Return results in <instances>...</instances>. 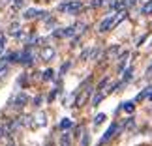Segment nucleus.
I'll list each match as a JSON object with an SVG mask.
<instances>
[{"label":"nucleus","mask_w":152,"mask_h":146,"mask_svg":"<svg viewBox=\"0 0 152 146\" xmlns=\"http://www.w3.org/2000/svg\"><path fill=\"white\" fill-rule=\"evenodd\" d=\"M81 8H83L81 0H64V2L58 4V11L68 13V15H75L77 11H81Z\"/></svg>","instance_id":"nucleus-1"},{"label":"nucleus","mask_w":152,"mask_h":146,"mask_svg":"<svg viewBox=\"0 0 152 146\" xmlns=\"http://www.w3.org/2000/svg\"><path fill=\"white\" fill-rule=\"evenodd\" d=\"M23 19H26V21H32V19H49V13L45 9H39V8H28L25 13H23Z\"/></svg>","instance_id":"nucleus-2"},{"label":"nucleus","mask_w":152,"mask_h":146,"mask_svg":"<svg viewBox=\"0 0 152 146\" xmlns=\"http://www.w3.org/2000/svg\"><path fill=\"white\" fill-rule=\"evenodd\" d=\"M34 58H36V54L30 51V45L19 52V64H21V66H32V64H34Z\"/></svg>","instance_id":"nucleus-3"},{"label":"nucleus","mask_w":152,"mask_h":146,"mask_svg":"<svg viewBox=\"0 0 152 146\" xmlns=\"http://www.w3.org/2000/svg\"><path fill=\"white\" fill-rule=\"evenodd\" d=\"M118 131H120V126H118V122H113L107 129H105V133H103V137H102V142L100 144H105V142H109L113 137H116L118 135Z\"/></svg>","instance_id":"nucleus-4"},{"label":"nucleus","mask_w":152,"mask_h":146,"mask_svg":"<svg viewBox=\"0 0 152 146\" xmlns=\"http://www.w3.org/2000/svg\"><path fill=\"white\" fill-rule=\"evenodd\" d=\"M53 38H72L75 36V26H66V28H56L51 34Z\"/></svg>","instance_id":"nucleus-5"},{"label":"nucleus","mask_w":152,"mask_h":146,"mask_svg":"<svg viewBox=\"0 0 152 146\" xmlns=\"http://www.w3.org/2000/svg\"><path fill=\"white\" fill-rule=\"evenodd\" d=\"M92 92H94V88H83V92L77 96V99H75L73 107H83V105L86 103V99H88L92 96Z\"/></svg>","instance_id":"nucleus-6"},{"label":"nucleus","mask_w":152,"mask_h":146,"mask_svg":"<svg viewBox=\"0 0 152 146\" xmlns=\"http://www.w3.org/2000/svg\"><path fill=\"white\" fill-rule=\"evenodd\" d=\"M26 103H28V96L25 94V92H19V94L11 99V107H15V109H23Z\"/></svg>","instance_id":"nucleus-7"},{"label":"nucleus","mask_w":152,"mask_h":146,"mask_svg":"<svg viewBox=\"0 0 152 146\" xmlns=\"http://www.w3.org/2000/svg\"><path fill=\"white\" fill-rule=\"evenodd\" d=\"M39 56H42V60L51 62L53 58L56 56V49H55V47H43V49H42V52H39Z\"/></svg>","instance_id":"nucleus-8"},{"label":"nucleus","mask_w":152,"mask_h":146,"mask_svg":"<svg viewBox=\"0 0 152 146\" xmlns=\"http://www.w3.org/2000/svg\"><path fill=\"white\" fill-rule=\"evenodd\" d=\"M128 56H130V51H124L122 52V54L116 58V60H118V66H116V71L118 73H122L126 69V64H128Z\"/></svg>","instance_id":"nucleus-9"},{"label":"nucleus","mask_w":152,"mask_h":146,"mask_svg":"<svg viewBox=\"0 0 152 146\" xmlns=\"http://www.w3.org/2000/svg\"><path fill=\"white\" fill-rule=\"evenodd\" d=\"M105 96H107V94H105V90L103 92H96V94L90 97V105H92V107H98V105L105 99Z\"/></svg>","instance_id":"nucleus-10"},{"label":"nucleus","mask_w":152,"mask_h":146,"mask_svg":"<svg viewBox=\"0 0 152 146\" xmlns=\"http://www.w3.org/2000/svg\"><path fill=\"white\" fill-rule=\"evenodd\" d=\"M10 36H15V38H21V23H11V26H10V30H8Z\"/></svg>","instance_id":"nucleus-11"},{"label":"nucleus","mask_w":152,"mask_h":146,"mask_svg":"<svg viewBox=\"0 0 152 146\" xmlns=\"http://www.w3.org/2000/svg\"><path fill=\"white\" fill-rule=\"evenodd\" d=\"M45 124H47V118H45L43 113H39V114L34 116V127H43Z\"/></svg>","instance_id":"nucleus-12"},{"label":"nucleus","mask_w":152,"mask_h":146,"mask_svg":"<svg viewBox=\"0 0 152 146\" xmlns=\"http://www.w3.org/2000/svg\"><path fill=\"white\" fill-rule=\"evenodd\" d=\"M72 126H73V122H72V118H68V116H66V118H62V120H60V124H58V127H60L62 131L69 129Z\"/></svg>","instance_id":"nucleus-13"},{"label":"nucleus","mask_w":152,"mask_h":146,"mask_svg":"<svg viewBox=\"0 0 152 146\" xmlns=\"http://www.w3.org/2000/svg\"><path fill=\"white\" fill-rule=\"evenodd\" d=\"M79 144H81V146H90V133H88V131H83V133H81Z\"/></svg>","instance_id":"nucleus-14"},{"label":"nucleus","mask_w":152,"mask_h":146,"mask_svg":"<svg viewBox=\"0 0 152 146\" xmlns=\"http://www.w3.org/2000/svg\"><path fill=\"white\" fill-rule=\"evenodd\" d=\"M150 92H152V86H147L143 92H139L137 94V97H135V101H141V99H147L148 96H150Z\"/></svg>","instance_id":"nucleus-15"},{"label":"nucleus","mask_w":152,"mask_h":146,"mask_svg":"<svg viewBox=\"0 0 152 146\" xmlns=\"http://www.w3.org/2000/svg\"><path fill=\"white\" fill-rule=\"evenodd\" d=\"M118 52V45H115V47H111L107 49V52L103 54V60H109V58H115V54Z\"/></svg>","instance_id":"nucleus-16"},{"label":"nucleus","mask_w":152,"mask_h":146,"mask_svg":"<svg viewBox=\"0 0 152 146\" xmlns=\"http://www.w3.org/2000/svg\"><path fill=\"white\" fill-rule=\"evenodd\" d=\"M107 83H109V77H103L100 83H98L96 86H94V92H103V88L107 86Z\"/></svg>","instance_id":"nucleus-17"},{"label":"nucleus","mask_w":152,"mask_h":146,"mask_svg":"<svg viewBox=\"0 0 152 146\" xmlns=\"http://www.w3.org/2000/svg\"><path fill=\"white\" fill-rule=\"evenodd\" d=\"M141 13H143V15H150V13H152V0H147V2L143 4Z\"/></svg>","instance_id":"nucleus-18"},{"label":"nucleus","mask_w":152,"mask_h":146,"mask_svg":"<svg viewBox=\"0 0 152 146\" xmlns=\"http://www.w3.org/2000/svg\"><path fill=\"white\" fill-rule=\"evenodd\" d=\"M122 109H124V113H128V114H132L133 110H135V103H133V101H126L124 105H122Z\"/></svg>","instance_id":"nucleus-19"},{"label":"nucleus","mask_w":152,"mask_h":146,"mask_svg":"<svg viewBox=\"0 0 152 146\" xmlns=\"http://www.w3.org/2000/svg\"><path fill=\"white\" fill-rule=\"evenodd\" d=\"M42 79L43 81H53V79H55V69H45V71H43V75H42Z\"/></svg>","instance_id":"nucleus-20"},{"label":"nucleus","mask_w":152,"mask_h":146,"mask_svg":"<svg viewBox=\"0 0 152 146\" xmlns=\"http://www.w3.org/2000/svg\"><path fill=\"white\" fill-rule=\"evenodd\" d=\"M105 118H107V116H105L103 113H98L92 122H94V126H100V124H103V122H105Z\"/></svg>","instance_id":"nucleus-21"},{"label":"nucleus","mask_w":152,"mask_h":146,"mask_svg":"<svg viewBox=\"0 0 152 146\" xmlns=\"http://www.w3.org/2000/svg\"><path fill=\"white\" fill-rule=\"evenodd\" d=\"M6 135H10L8 133V124H6V122H0V139H4Z\"/></svg>","instance_id":"nucleus-22"},{"label":"nucleus","mask_w":152,"mask_h":146,"mask_svg":"<svg viewBox=\"0 0 152 146\" xmlns=\"http://www.w3.org/2000/svg\"><path fill=\"white\" fill-rule=\"evenodd\" d=\"M120 2H122V8L128 9V8H132V6H135L137 0H120Z\"/></svg>","instance_id":"nucleus-23"},{"label":"nucleus","mask_w":152,"mask_h":146,"mask_svg":"<svg viewBox=\"0 0 152 146\" xmlns=\"http://www.w3.org/2000/svg\"><path fill=\"white\" fill-rule=\"evenodd\" d=\"M6 43H8V38H6L4 34H0V54L4 52V49H6Z\"/></svg>","instance_id":"nucleus-24"},{"label":"nucleus","mask_w":152,"mask_h":146,"mask_svg":"<svg viewBox=\"0 0 152 146\" xmlns=\"http://www.w3.org/2000/svg\"><path fill=\"white\" fill-rule=\"evenodd\" d=\"M26 4V0H13V9H21Z\"/></svg>","instance_id":"nucleus-25"},{"label":"nucleus","mask_w":152,"mask_h":146,"mask_svg":"<svg viewBox=\"0 0 152 146\" xmlns=\"http://www.w3.org/2000/svg\"><path fill=\"white\" fill-rule=\"evenodd\" d=\"M90 52H92L90 49H85V51H83V52H81V54H79V58H81V60H86V58L90 56Z\"/></svg>","instance_id":"nucleus-26"},{"label":"nucleus","mask_w":152,"mask_h":146,"mask_svg":"<svg viewBox=\"0 0 152 146\" xmlns=\"http://www.w3.org/2000/svg\"><path fill=\"white\" fill-rule=\"evenodd\" d=\"M10 64L6 62V58H0V71H4V69H8Z\"/></svg>","instance_id":"nucleus-27"},{"label":"nucleus","mask_w":152,"mask_h":146,"mask_svg":"<svg viewBox=\"0 0 152 146\" xmlns=\"http://www.w3.org/2000/svg\"><path fill=\"white\" fill-rule=\"evenodd\" d=\"M90 6H92V8H102V6H103V0H92Z\"/></svg>","instance_id":"nucleus-28"},{"label":"nucleus","mask_w":152,"mask_h":146,"mask_svg":"<svg viewBox=\"0 0 152 146\" xmlns=\"http://www.w3.org/2000/svg\"><path fill=\"white\" fill-rule=\"evenodd\" d=\"M26 81H28L26 73H23V77H19V84H21V86H26Z\"/></svg>","instance_id":"nucleus-29"},{"label":"nucleus","mask_w":152,"mask_h":146,"mask_svg":"<svg viewBox=\"0 0 152 146\" xmlns=\"http://www.w3.org/2000/svg\"><path fill=\"white\" fill-rule=\"evenodd\" d=\"M69 69V62H66V64H62V68H60V75H64Z\"/></svg>","instance_id":"nucleus-30"},{"label":"nucleus","mask_w":152,"mask_h":146,"mask_svg":"<svg viewBox=\"0 0 152 146\" xmlns=\"http://www.w3.org/2000/svg\"><path fill=\"white\" fill-rule=\"evenodd\" d=\"M32 103L36 105V107H39V105H42V96H36V97L32 99Z\"/></svg>","instance_id":"nucleus-31"},{"label":"nucleus","mask_w":152,"mask_h":146,"mask_svg":"<svg viewBox=\"0 0 152 146\" xmlns=\"http://www.w3.org/2000/svg\"><path fill=\"white\" fill-rule=\"evenodd\" d=\"M56 92H58V90L55 88V90H53V92H51V94H49V97H47V99H49V103H51V101H53V99H55V97H56Z\"/></svg>","instance_id":"nucleus-32"},{"label":"nucleus","mask_w":152,"mask_h":146,"mask_svg":"<svg viewBox=\"0 0 152 146\" xmlns=\"http://www.w3.org/2000/svg\"><path fill=\"white\" fill-rule=\"evenodd\" d=\"M145 39H147V34H143V36H141V38H139V39H137V45H141V43L145 41Z\"/></svg>","instance_id":"nucleus-33"},{"label":"nucleus","mask_w":152,"mask_h":146,"mask_svg":"<svg viewBox=\"0 0 152 146\" xmlns=\"http://www.w3.org/2000/svg\"><path fill=\"white\" fill-rule=\"evenodd\" d=\"M147 75H152V64L148 66V69H147Z\"/></svg>","instance_id":"nucleus-34"},{"label":"nucleus","mask_w":152,"mask_h":146,"mask_svg":"<svg viewBox=\"0 0 152 146\" xmlns=\"http://www.w3.org/2000/svg\"><path fill=\"white\" fill-rule=\"evenodd\" d=\"M147 99H148V101H152V92H150V96H148V97H147Z\"/></svg>","instance_id":"nucleus-35"},{"label":"nucleus","mask_w":152,"mask_h":146,"mask_svg":"<svg viewBox=\"0 0 152 146\" xmlns=\"http://www.w3.org/2000/svg\"><path fill=\"white\" fill-rule=\"evenodd\" d=\"M8 146H17V144H15V142H10V144H8Z\"/></svg>","instance_id":"nucleus-36"},{"label":"nucleus","mask_w":152,"mask_h":146,"mask_svg":"<svg viewBox=\"0 0 152 146\" xmlns=\"http://www.w3.org/2000/svg\"><path fill=\"white\" fill-rule=\"evenodd\" d=\"M4 2H10V0H4Z\"/></svg>","instance_id":"nucleus-37"}]
</instances>
